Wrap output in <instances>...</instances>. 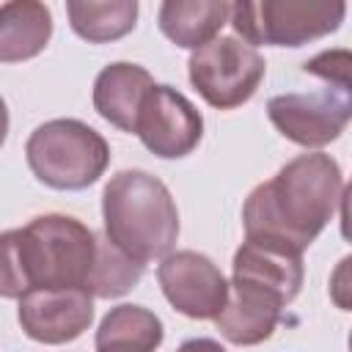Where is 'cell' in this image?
I'll return each instance as SVG.
<instances>
[{
	"label": "cell",
	"instance_id": "6da1fadb",
	"mask_svg": "<svg viewBox=\"0 0 352 352\" xmlns=\"http://www.w3.org/2000/svg\"><path fill=\"white\" fill-rule=\"evenodd\" d=\"M344 190L341 168L330 154H300L245 198V239L302 253L333 220Z\"/></svg>",
	"mask_w": 352,
	"mask_h": 352
},
{
	"label": "cell",
	"instance_id": "7a4b0ae2",
	"mask_svg": "<svg viewBox=\"0 0 352 352\" xmlns=\"http://www.w3.org/2000/svg\"><path fill=\"white\" fill-rule=\"evenodd\" d=\"M104 236L132 261L165 258L179 239V209L170 190L146 170H118L102 192Z\"/></svg>",
	"mask_w": 352,
	"mask_h": 352
},
{
	"label": "cell",
	"instance_id": "3957f363",
	"mask_svg": "<svg viewBox=\"0 0 352 352\" xmlns=\"http://www.w3.org/2000/svg\"><path fill=\"white\" fill-rule=\"evenodd\" d=\"M19 234L22 278L36 289H88L96 261V234L69 214H38Z\"/></svg>",
	"mask_w": 352,
	"mask_h": 352
},
{
	"label": "cell",
	"instance_id": "277c9868",
	"mask_svg": "<svg viewBox=\"0 0 352 352\" xmlns=\"http://www.w3.org/2000/svg\"><path fill=\"white\" fill-rule=\"evenodd\" d=\"M33 176L52 190H85L110 165L107 140L80 118H52L25 143Z\"/></svg>",
	"mask_w": 352,
	"mask_h": 352
},
{
	"label": "cell",
	"instance_id": "5b68a950",
	"mask_svg": "<svg viewBox=\"0 0 352 352\" xmlns=\"http://www.w3.org/2000/svg\"><path fill=\"white\" fill-rule=\"evenodd\" d=\"M344 14L346 6L341 0H258L234 3L228 19L236 38L242 36L250 47H302L338 30Z\"/></svg>",
	"mask_w": 352,
	"mask_h": 352
},
{
	"label": "cell",
	"instance_id": "8992f818",
	"mask_svg": "<svg viewBox=\"0 0 352 352\" xmlns=\"http://www.w3.org/2000/svg\"><path fill=\"white\" fill-rule=\"evenodd\" d=\"M264 72L267 63L258 50L236 36H217L209 44L192 50L187 60L192 88L206 104L217 110H234L245 104L258 91Z\"/></svg>",
	"mask_w": 352,
	"mask_h": 352
},
{
	"label": "cell",
	"instance_id": "52a82bcc",
	"mask_svg": "<svg viewBox=\"0 0 352 352\" xmlns=\"http://www.w3.org/2000/svg\"><path fill=\"white\" fill-rule=\"evenodd\" d=\"M272 126L292 143L322 148L333 143L352 116L349 85L327 82L319 94H278L267 102Z\"/></svg>",
	"mask_w": 352,
	"mask_h": 352
},
{
	"label": "cell",
	"instance_id": "ba28073f",
	"mask_svg": "<svg viewBox=\"0 0 352 352\" xmlns=\"http://www.w3.org/2000/svg\"><path fill=\"white\" fill-rule=\"evenodd\" d=\"M132 132L151 154L162 160H179L201 143L204 118L184 94H179L170 85L154 82V88L146 94L138 110Z\"/></svg>",
	"mask_w": 352,
	"mask_h": 352
},
{
	"label": "cell",
	"instance_id": "9c48e42d",
	"mask_svg": "<svg viewBox=\"0 0 352 352\" xmlns=\"http://www.w3.org/2000/svg\"><path fill=\"white\" fill-rule=\"evenodd\" d=\"M157 280L165 300L190 319H214L228 297L226 275L198 250H176L160 258Z\"/></svg>",
	"mask_w": 352,
	"mask_h": 352
},
{
	"label": "cell",
	"instance_id": "30bf717a",
	"mask_svg": "<svg viewBox=\"0 0 352 352\" xmlns=\"http://www.w3.org/2000/svg\"><path fill=\"white\" fill-rule=\"evenodd\" d=\"M19 324L38 344L80 338L94 322V297L85 289H36L19 300Z\"/></svg>",
	"mask_w": 352,
	"mask_h": 352
},
{
	"label": "cell",
	"instance_id": "8fae6325",
	"mask_svg": "<svg viewBox=\"0 0 352 352\" xmlns=\"http://www.w3.org/2000/svg\"><path fill=\"white\" fill-rule=\"evenodd\" d=\"M231 283L264 289L289 305L302 286V253L272 242L245 239L234 253Z\"/></svg>",
	"mask_w": 352,
	"mask_h": 352
},
{
	"label": "cell",
	"instance_id": "7c38bea8",
	"mask_svg": "<svg viewBox=\"0 0 352 352\" xmlns=\"http://www.w3.org/2000/svg\"><path fill=\"white\" fill-rule=\"evenodd\" d=\"M283 308L286 305L264 289L228 283V297L214 316V324L226 341L236 346H256L275 333Z\"/></svg>",
	"mask_w": 352,
	"mask_h": 352
},
{
	"label": "cell",
	"instance_id": "4fadbf2b",
	"mask_svg": "<svg viewBox=\"0 0 352 352\" xmlns=\"http://www.w3.org/2000/svg\"><path fill=\"white\" fill-rule=\"evenodd\" d=\"M151 88L154 77L143 66L126 60L110 63L94 80V110L121 132L132 135L138 110Z\"/></svg>",
	"mask_w": 352,
	"mask_h": 352
},
{
	"label": "cell",
	"instance_id": "5bb4252c",
	"mask_svg": "<svg viewBox=\"0 0 352 352\" xmlns=\"http://www.w3.org/2000/svg\"><path fill=\"white\" fill-rule=\"evenodd\" d=\"M52 38V14L36 0L0 6V63H22L44 52Z\"/></svg>",
	"mask_w": 352,
	"mask_h": 352
},
{
	"label": "cell",
	"instance_id": "9a60e30c",
	"mask_svg": "<svg viewBox=\"0 0 352 352\" xmlns=\"http://www.w3.org/2000/svg\"><path fill=\"white\" fill-rule=\"evenodd\" d=\"M228 16L231 3L226 0H165L160 6L157 22L168 41L184 50H198L217 38Z\"/></svg>",
	"mask_w": 352,
	"mask_h": 352
},
{
	"label": "cell",
	"instance_id": "2e32d148",
	"mask_svg": "<svg viewBox=\"0 0 352 352\" xmlns=\"http://www.w3.org/2000/svg\"><path fill=\"white\" fill-rule=\"evenodd\" d=\"M162 319L143 305H116L99 322L96 352H154L162 344Z\"/></svg>",
	"mask_w": 352,
	"mask_h": 352
},
{
	"label": "cell",
	"instance_id": "e0dca14e",
	"mask_svg": "<svg viewBox=\"0 0 352 352\" xmlns=\"http://www.w3.org/2000/svg\"><path fill=\"white\" fill-rule=\"evenodd\" d=\"M66 14H69L72 30L80 38L91 44H107V41L126 36L135 28L138 3L135 0H110V3L69 0Z\"/></svg>",
	"mask_w": 352,
	"mask_h": 352
},
{
	"label": "cell",
	"instance_id": "ac0fdd59",
	"mask_svg": "<svg viewBox=\"0 0 352 352\" xmlns=\"http://www.w3.org/2000/svg\"><path fill=\"white\" fill-rule=\"evenodd\" d=\"M140 278H143V264L124 256L107 236H96V261L85 289L91 297H102V300L121 297L129 289H135Z\"/></svg>",
	"mask_w": 352,
	"mask_h": 352
},
{
	"label": "cell",
	"instance_id": "d6986e66",
	"mask_svg": "<svg viewBox=\"0 0 352 352\" xmlns=\"http://www.w3.org/2000/svg\"><path fill=\"white\" fill-rule=\"evenodd\" d=\"M28 294L22 278V258H19V234L16 228L0 234V297L22 300Z\"/></svg>",
	"mask_w": 352,
	"mask_h": 352
},
{
	"label": "cell",
	"instance_id": "ffe728a7",
	"mask_svg": "<svg viewBox=\"0 0 352 352\" xmlns=\"http://www.w3.org/2000/svg\"><path fill=\"white\" fill-rule=\"evenodd\" d=\"M305 74L322 77L324 82H336V85H349V52L346 50H327L319 52L316 58L302 63Z\"/></svg>",
	"mask_w": 352,
	"mask_h": 352
},
{
	"label": "cell",
	"instance_id": "44dd1931",
	"mask_svg": "<svg viewBox=\"0 0 352 352\" xmlns=\"http://www.w3.org/2000/svg\"><path fill=\"white\" fill-rule=\"evenodd\" d=\"M176 352H226V346L214 338H190Z\"/></svg>",
	"mask_w": 352,
	"mask_h": 352
},
{
	"label": "cell",
	"instance_id": "7402d4cb",
	"mask_svg": "<svg viewBox=\"0 0 352 352\" xmlns=\"http://www.w3.org/2000/svg\"><path fill=\"white\" fill-rule=\"evenodd\" d=\"M6 135H8V110H6V102L0 96V148L6 143Z\"/></svg>",
	"mask_w": 352,
	"mask_h": 352
}]
</instances>
